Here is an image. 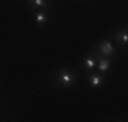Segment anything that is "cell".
Returning <instances> with one entry per match:
<instances>
[{
  "label": "cell",
  "instance_id": "obj_1",
  "mask_svg": "<svg viewBox=\"0 0 128 122\" xmlns=\"http://www.w3.org/2000/svg\"><path fill=\"white\" fill-rule=\"evenodd\" d=\"M78 81V76L74 72L72 68L64 66V68L59 69L53 76V87H60V88H71L72 85Z\"/></svg>",
  "mask_w": 128,
  "mask_h": 122
},
{
  "label": "cell",
  "instance_id": "obj_2",
  "mask_svg": "<svg viewBox=\"0 0 128 122\" xmlns=\"http://www.w3.org/2000/svg\"><path fill=\"white\" fill-rule=\"evenodd\" d=\"M93 49L98 54H101L104 57H108V59L113 57L116 54V52H117V49H116V46L113 44H112L110 39H102V41L97 42V44H94Z\"/></svg>",
  "mask_w": 128,
  "mask_h": 122
},
{
  "label": "cell",
  "instance_id": "obj_3",
  "mask_svg": "<svg viewBox=\"0 0 128 122\" xmlns=\"http://www.w3.org/2000/svg\"><path fill=\"white\" fill-rule=\"evenodd\" d=\"M91 52H93V53L97 56V66H96V68L98 69V73L106 76V73L110 71V68H112V61H110V59L98 54L96 50H94V49H91Z\"/></svg>",
  "mask_w": 128,
  "mask_h": 122
},
{
  "label": "cell",
  "instance_id": "obj_4",
  "mask_svg": "<svg viewBox=\"0 0 128 122\" xmlns=\"http://www.w3.org/2000/svg\"><path fill=\"white\" fill-rule=\"evenodd\" d=\"M87 83L93 90H97V88H101L104 83H105V75H101L98 72H94L87 75Z\"/></svg>",
  "mask_w": 128,
  "mask_h": 122
},
{
  "label": "cell",
  "instance_id": "obj_5",
  "mask_svg": "<svg viewBox=\"0 0 128 122\" xmlns=\"http://www.w3.org/2000/svg\"><path fill=\"white\" fill-rule=\"evenodd\" d=\"M114 41H116V45H117L118 48H127V45H128V30H127V26L116 30Z\"/></svg>",
  "mask_w": 128,
  "mask_h": 122
},
{
  "label": "cell",
  "instance_id": "obj_6",
  "mask_svg": "<svg viewBox=\"0 0 128 122\" xmlns=\"http://www.w3.org/2000/svg\"><path fill=\"white\" fill-rule=\"evenodd\" d=\"M96 66H97V56L93 52H90L89 54H86L82 59V68L86 72H91L93 69H96Z\"/></svg>",
  "mask_w": 128,
  "mask_h": 122
},
{
  "label": "cell",
  "instance_id": "obj_7",
  "mask_svg": "<svg viewBox=\"0 0 128 122\" xmlns=\"http://www.w3.org/2000/svg\"><path fill=\"white\" fill-rule=\"evenodd\" d=\"M48 20H49V16H48L46 10L41 8V10H38L36 12V24H37L38 27H44L45 24L48 23Z\"/></svg>",
  "mask_w": 128,
  "mask_h": 122
},
{
  "label": "cell",
  "instance_id": "obj_8",
  "mask_svg": "<svg viewBox=\"0 0 128 122\" xmlns=\"http://www.w3.org/2000/svg\"><path fill=\"white\" fill-rule=\"evenodd\" d=\"M29 3V10H37V8H44V10H46L48 7L50 5V0H30Z\"/></svg>",
  "mask_w": 128,
  "mask_h": 122
},
{
  "label": "cell",
  "instance_id": "obj_9",
  "mask_svg": "<svg viewBox=\"0 0 128 122\" xmlns=\"http://www.w3.org/2000/svg\"><path fill=\"white\" fill-rule=\"evenodd\" d=\"M27 1H30V0H27Z\"/></svg>",
  "mask_w": 128,
  "mask_h": 122
},
{
  "label": "cell",
  "instance_id": "obj_10",
  "mask_svg": "<svg viewBox=\"0 0 128 122\" xmlns=\"http://www.w3.org/2000/svg\"><path fill=\"white\" fill-rule=\"evenodd\" d=\"M83 1H84V0H83Z\"/></svg>",
  "mask_w": 128,
  "mask_h": 122
}]
</instances>
